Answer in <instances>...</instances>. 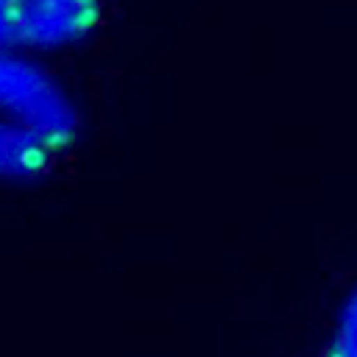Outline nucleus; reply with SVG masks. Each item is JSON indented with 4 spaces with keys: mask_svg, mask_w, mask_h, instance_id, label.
<instances>
[{
    "mask_svg": "<svg viewBox=\"0 0 357 357\" xmlns=\"http://www.w3.org/2000/svg\"><path fill=\"white\" fill-rule=\"evenodd\" d=\"M81 106L42 61L0 53V184L50 176L78 145Z\"/></svg>",
    "mask_w": 357,
    "mask_h": 357,
    "instance_id": "1",
    "label": "nucleus"
},
{
    "mask_svg": "<svg viewBox=\"0 0 357 357\" xmlns=\"http://www.w3.org/2000/svg\"><path fill=\"white\" fill-rule=\"evenodd\" d=\"M103 0H0V53L47 59L95 36Z\"/></svg>",
    "mask_w": 357,
    "mask_h": 357,
    "instance_id": "2",
    "label": "nucleus"
},
{
    "mask_svg": "<svg viewBox=\"0 0 357 357\" xmlns=\"http://www.w3.org/2000/svg\"><path fill=\"white\" fill-rule=\"evenodd\" d=\"M324 357H357V287L335 321Z\"/></svg>",
    "mask_w": 357,
    "mask_h": 357,
    "instance_id": "3",
    "label": "nucleus"
}]
</instances>
